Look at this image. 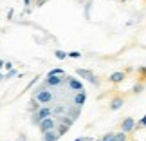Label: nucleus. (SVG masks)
Here are the masks:
<instances>
[{"label":"nucleus","instance_id":"1","mask_svg":"<svg viewBox=\"0 0 146 141\" xmlns=\"http://www.w3.org/2000/svg\"><path fill=\"white\" fill-rule=\"evenodd\" d=\"M47 118H52V107H49V105H42V109L31 116V125L40 127V123H42L43 120H47Z\"/></svg>","mask_w":146,"mask_h":141},{"label":"nucleus","instance_id":"2","mask_svg":"<svg viewBox=\"0 0 146 141\" xmlns=\"http://www.w3.org/2000/svg\"><path fill=\"white\" fill-rule=\"evenodd\" d=\"M76 76H80V78H83V80H87L88 83H92V85H96V87L99 85L98 76L94 74L90 69H80V67H78V69H76Z\"/></svg>","mask_w":146,"mask_h":141},{"label":"nucleus","instance_id":"3","mask_svg":"<svg viewBox=\"0 0 146 141\" xmlns=\"http://www.w3.org/2000/svg\"><path fill=\"white\" fill-rule=\"evenodd\" d=\"M33 98H35L38 103L40 105H50L54 101V94L49 91V89H45V91H42V92H38V94H35L33 96Z\"/></svg>","mask_w":146,"mask_h":141},{"label":"nucleus","instance_id":"4","mask_svg":"<svg viewBox=\"0 0 146 141\" xmlns=\"http://www.w3.org/2000/svg\"><path fill=\"white\" fill-rule=\"evenodd\" d=\"M135 128H137V121L133 120V118H125V120L121 121V130L125 132V134H132V132H135Z\"/></svg>","mask_w":146,"mask_h":141},{"label":"nucleus","instance_id":"5","mask_svg":"<svg viewBox=\"0 0 146 141\" xmlns=\"http://www.w3.org/2000/svg\"><path fill=\"white\" fill-rule=\"evenodd\" d=\"M56 127H58V120L56 118H47V120H43L42 123H40V132L42 134H45V132H49V130H56Z\"/></svg>","mask_w":146,"mask_h":141},{"label":"nucleus","instance_id":"6","mask_svg":"<svg viewBox=\"0 0 146 141\" xmlns=\"http://www.w3.org/2000/svg\"><path fill=\"white\" fill-rule=\"evenodd\" d=\"M67 89H69V91H76V92L85 91V87H83V82L78 80V78H74V76H70L69 83H67Z\"/></svg>","mask_w":146,"mask_h":141},{"label":"nucleus","instance_id":"7","mask_svg":"<svg viewBox=\"0 0 146 141\" xmlns=\"http://www.w3.org/2000/svg\"><path fill=\"white\" fill-rule=\"evenodd\" d=\"M125 80H126V72H125V71H115V72H112V74L108 76V82L114 83V85H117V83H123Z\"/></svg>","mask_w":146,"mask_h":141},{"label":"nucleus","instance_id":"8","mask_svg":"<svg viewBox=\"0 0 146 141\" xmlns=\"http://www.w3.org/2000/svg\"><path fill=\"white\" fill-rule=\"evenodd\" d=\"M85 101H87V91H80V92H76L74 96H72V103H74L76 107H83Z\"/></svg>","mask_w":146,"mask_h":141},{"label":"nucleus","instance_id":"9","mask_svg":"<svg viewBox=\"0 0 146 141\" xmlns=\"http://www.w3.org/2000/svg\"><path fill=\"white\" fill-rule=\"evenodd\" d=\"M123 105H125V98H123V96H114V98L110 100V105L108 107H110V110L115 112V110H119Z\"/></svg>","mask_w":146,"mask_h":141},{"label":"nucleus","instance_id":"10","mask_svg":"<svg viewBox=\"0 0 146 141\" xmlns=\"http://www.w3.org/2000/svg\"><path fill=\"white\" fill-rule=\"evenodd\" d=\"M67 109H69V107H67V105H63V103H58V105H54V107H52V118H56V120H58V118L65 116V114H67Z\"/></svg>","mask_w":146,"mask_h":141},{"label":"nucleus","instance_id":"11","mask_svg":"<svg viewBox=\"0 0 146 141\" xmlns=\"http://www.w3.org/2000/svg\"><path fill=\"white\" fill-rule=\"evenodd\" d=\"M67 116H69V118H72L74 121H78V118L81 116V107H76V105L69 107V109H67Z\"/></svg>","mask_w":146,"mask_h":141},{"label":"nucleus","instance_id":"12","mask_svg":"<svg viewBox=\"0 0 146 141\" xmlns=\"http://www.w3.org/2000/svg\"><path fill=\"white\" fill-rule=\"evenodd\" d=\"M60 139V134L56 130H49L45 134H42V141H58Z\"/></svg>","mask_w":146,"mask_h":141},{"label":"nucleus","instance_id":"13","mask_svg":"<svg viewBox=\"0 0 146 141\" xmlns=\"http://www.w3.org/2000/svg\"><path fill=\"white\" fill-rule=\"evenodd\" d=\"M40 109H42V105L38 103L35 98H31V101H29V112H31V114H35V112H38Z\"/></svg>","mask_w":146,"mask_h":141},{"label":"nucleus","instance_id":"14","mask_svg":"<svg viewBox=\"0 0 146 141\" xmlns=\"http://www.w3.org/2000/svg\"><path fill=\"white\" fill-rule=\"evenodd\" d=\"M58 123H63V125H67V127H72V125H74V120H72V118H69V116H61V118H58Z\"/></svg>","mask_w":146,"mask_h":141},{"label":"nucleus","instance_id":"15","mask_svg":"<svg viewBox=\"0 0 146 141\" xmlns=\"http://www.w3.org/2000/svg\"><path fill=\"white\" fill-rule=\"evenodd\" d=\"M56 132L60 134V138H63L67 132H69V127L63 125V123H58V127H56Z\"/></svg>","mask_w":146,"mask_h":141},{"label":"nucleus","instance_id":"16","mask_svg":"<svg viewBox=\"0 0 146 141\" xmlns=\"http://www.w3.org/2000/svg\"><path fill=\"white\" fill-rule=\"evenodd\" d=\"M47 76H65V71L60 69V67H56V69H50L47 72Z\"/></svg>","mask_w":146,"mask_h":141},{"label":"nucleus","instance_id":"17","mask_svg":"<svg viewBox=\"0 0 146 141\" xmlns=\"http://www.w3.org/2000/svg\"><path fill=\"white\" fill-rule=\"evenodd\" d=\"M143 91H144V83L143 82H139V83H135V85L132 87V92L133 94H141Z\"/></svg>","mask_w":146,"mask_h":141},{"label":"nucleus","instance_id":"18","mask_svg":"<svg viewBox=\"0 0 146 141\" xmlns=\"http://www.w3.org/2000/svg\"><path fill=\"white\" fill-rule=\"evenodd\" d=\"M54 56H56L58 60H65L67 56H69V53H65V51H61V49H56V51H54Z\"/></svg>","mask_w":146,"mask_h":141},{"label":"nucleus","instance_id":"19","mask_svg":"<svg viewBox=\"0 0 146 141\" xmlns=\"http://www.w3.org/2000/svg\"><path fill=\"white\" fill-rule=\"evenodd\" d=\"M114 141H128V134H125L123 130L115 132V139H114Z\"/></svg>","mask_w":146,"mask_h":141},{"label":"nucleus","instance_id":"20","mask_svg":"<svg viewBox=\"0 0 146 141\" xmlns=\"http://www.w3.org/2000/svg\"><path fill=\"white\" fill-rule=\"evenodd\" d=\"M115 139V132H106L103 138H101V141H114Z\"/></svg>","mask_w":146,"mask_h":141},{"label":"nucleus","instance_id":"21","mask_svg":"<svg viewBox=\"0 0 146 141\" xmlns=\"http://www.w3.org/2000/svg\"><path fill=\"white\" fill-rule=\"evenodd\" d=\"M18 74H20V72L16 71V69H11L9 72H5L4 76H5V80H11V78H15V76H18Z\"/></svg>","mask_w":146,"mask_h":141},{"label":"nucleus","instance_id":"22","mask_svg":"<svg viewBox=\"0 0 146 141\" xmlns=\"http://www.w3.org/2000/svg\"><path fill=\"white\" fill-rule=\"evenodd\" d=\"M139 128H146V114L137 121V128H135V130H139Z\"/></svg>","mask_w":146,"mask_h":141},{"label":"nucleus","instance_id":"23","mask_svg":"<svg viewBox=\"0 0 146 141\" xmlns=\"http://www.w3.org/2000/svg\"><path fill=\"white\" fill-rule=\"evenodd\" d=\"M38 78H40V76H35V78H33V80H31V82L25 85V89H24V91H29V89H31L33 85H35V83H38Z\"/></svg>","mask_w":146,"mask_h":141},{"label":"nucleus","instance_id":"24","mask_svg":"<svg viewBox=\"0 0 146 141\" xmlns=\"http://www.w3.org/2000/svg\"><path fill=\"white\" fill-rule=\"evenodd\" d=\"M90 2H87V5H85V18L88 20V18H90Z\"/></svg>","mask_w":146,"mask_h":141},{"label":"nucleus","instance_id":"25","mask_svg":"<svg viewBox=\"0 0 146 141\" xmlns=\"http://www.w3.org/2000/svg\"><path fill=\"white\" fill-rule=\"evenodd\" d=\"M137 72H139V76H141L143 80L146 78V67H139V69H137Z\"/></svg>","mask_w":146,"mask_h":141},{"label":"nucleus","instance_id":"26","mask_svg":"<svg viewBox=\"0 0 146 141\" xmlns=\"http://www.w3.org/2000/svg\"><path fill=\"white\" fill-rule=\"evenodd\" d=\"M4 69H5V72H9L11 69H15V67H13V63H11V61H5V63H4Z\"/></svg>","mask_w":146,"mask_h":141},{"label":"nucleus","instance_id":"27","mask_svg":"<svg viewBox=\"0 0 146 141\" xmlns=\"http://www.w3.org/2000/svg\"><path fill=\"white\" fill-rule=\"evenodd\" d=\"M69 56H70V58H80L81 53H78V51H72V53H69Z\"/></svg>","mask_w":146,"mask_h":141},{"label":"nucleus","instance_id":"28","mask_svg":"<svg viewBox=\"0 0 146 141\" xmlns=\"http://www.w3.org/2000/svg\"><path fill=\"white\" fill-rule=\"evenodd\" d=\"M74 141H94L92 138H87V136H83V138H76Z\"/></svg>","mask_w":146,"mask_h":141},{"label":"nucleus","instance_id":"29","mask_svg":"<svg viewBox=\"0 0 146 141\" xmlns=\"http://www.w3.org/2000/svg\"><path fill=\"white\" fill-rule=\"evenodd\" d=\"M45 4H47V0H36V7H42Z\"/></svg>","mask_w":146,"mask_h":141},{"label":"nucleus","instance_id":"30","mask_svg":"<svg viewBox=\"0 0 146 141\" xmlns=\"http://www.w3.org/2000/svg\"><path fill=\"white\" fill-rule=\"evenodd\" d=\"M13 15H15V9H9V11H7V20L13 18Z\"/></svg>","mask_w":146,"mask_h":141},{"label":"nucleus","instance_id":"31","mask_svg":"<svg viewBox=\"0 0 146 141\" xmlns=\"http://www.w3.org/2000/svg\"><path fill=\"white\" fill-rule=\"evenodd\" d=\"M16 141H27V138H25V134H20V136H18V139H16Z\"/></svg>","mask_w":146,"mask_h":141},{"label":"nucleus","instance_id":"32","mask_svg":"<svg viewBox=\"0 0 146 141\" xmlns=\"http://www.w3.org/2000/svg\"><path fill=\"white\" fill-rule=\"evenodd\" d=\"M31 13V7H25L24 11H22V16H24V15H29Z\"/></svg>","mask_w":146,"mask_h":141},{"label":"nucleus","instance_id":"33","mask_svg":"<svg viewBox=\"0 0 146 141\" xmlns=\"http://www.w3.org/2000/svg\"><path fill=\"white\" fill-rule=\"evenodd\" d=\"M22 2L25 4V7H29V5H31V0H22Z\"/></svg>","mask_w":146,"mask_h":141},{"label":"nucleus","instance_id":"34","mask_svg":"<svg viewBox=\"0 0 146 141\" xmlns=\"http://www.w3.org/2000/svg\"><path fill=\"white\" fill-rule=\"evenodd\" d=\"M4 63H5V60H0V72H2V69H4Z\"/></svg>","mask_w":146,"mask_h":141},{"label":"nucleus","instance_id":"35","mask_svg":"<svg viewBox=\"0 0 146 141\" xmlns=\"http://www.w3.org/2000/svg\"><path fill=\"white\" fill-rule=\"evenodd\" d=\"M2 80H5V76L2 74V72H0V82H2Z\"/></svg>","mask_w":146,"mask_h":141},{"label":"nucleus","instance_id":"36","mask_svg":"<svg viewBox=\"0 0 146 141\" xmlns=\"http://www.w3.org/2000/svg\"><path fill=\"white\" fill-rule=\"evenodd\" d=\"M94 141H101V139H94Z\"/></svg>","mask_w":146,"mask_h":141},{"label":"nucleus","instance_id":"37","mask_svg":"<svg viewBox=\"0 0 146 141\" xmlns=\"http://www.w3.org/2000/svg\"><path fill=\"white\" fill-rule=\"evenodd\" d=\"M121 2H126V0H121Z\"/></svg>","mask_w":146,"mask_h":141}]
</instances>
